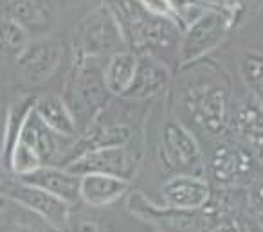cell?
Returning <instances> with one entry per match:
<instances>
[{
    "label": "cell",
    "instance_id": "cell-1",
    "mask_svg": "<svg viewBox=\"0 0 263 232\" xmlns=\"http://www.w3.org/2000/svg\"><path fill=\"white\" fill-rule=\"evenodd\" d=\"M103 4L116 18L128 51L150 54L162 63L179 52L182 31L172 18L154 15L137 0H103Z\"/></svg>",
    "mask_w": 263,
    "mask_h": 232
},
{
    "label": "cell",
    "instance_id": "cell-2",
    "mask_svg": "<svg viewBox=\"0 0 263 232\" xmlns=\"http://www.w3.org/2000/svg\"><path fill=\"white\" fill-rule=\"evenodd\" d=\"M105 62L106 58H87L70 67L63 101L74 117L78 135L98 121L112 98L105 83Z\"/></svg>",
    "mask_w": 263,
    "mask_h": 232
},
{
    "label": "cell",
    "instance_id": "cell-3",
    "mask_svg": "<svg viewBox=\"0 0 263 232\" xmlns=\"http://www.w3.org/2000/svg\"><path fill=\"white\" fill-rule=\"evenodd\" d=\"M124 49L126 45L119 26L103 2L76 24L70 36L72 62L87 58H108Z\"/></svg>",
    "mask_w": 263,
    "mask_h": 232
},
{
    "label": "cell",
    "instance_id": "cell-4",
    "mask_svg": "<svg viewBox=\"0 0 263 232\" xmlns=\"http://www.w3.org/2000/svg\"><path fill=\"white\" fill-rule=\"evenodd\" d=\"M229 31L231 20L223 9L216 6L205 9L180 34L179 52H177L179 65L187 67L191 63L200 62L226 40Z\"/></svg>",
    "mask_w": 263,
    "mask_h": 232
},
{
    "label": "cell",
    "instance_id": "cell-5",
    "mask_svg": "<svg viewBox=\"0 0 263 232\" xmlns=\"http://www.w3.org/2000/svg\"><path fill=\"white\" fill-rule=\"evenodd\" d=\"M159 159L164 169L172 175H204V157L197 137L175 119L166 121L161 130Z\"/></svg>",
    "mask_w": 263,
    "mask_h": 232
},
{
    "label": "cell",
    "instance_id": "cell-6",
    "mask_svg": "<svg viewBox=\"0 0 263 232\" xmlns=\"http://www.w3.org/2000/svg\"><path fill=\"white\" fill-rule=\"evenodd\" d=\"M186 106L195 124L208 135H222L227 126V94L215 80L190 83Z\"/></svg>",
    "mask_w": 263,
    "mask_h": 232
},
{
    "label": "cell",
    "instance_id": "cell-7",
    "mask_svg": "<svg viewBox=\"0 0 263 232\" xmlns=\"http://www.w3.org/2000/svg\"><path fill=\"white\" fill-rule=\"evenodd\" d=\"M141 162V155L137 149L130 144L124 146H108V148H98L83 153L70 164H67L65 169L74 175H108V177L121 178L124 182H130L136 177L137 167Z\"/></svg>",
    "mask_w": 263,
    "mask_h": 232
},
{
    "label": "cell",
    "instance_id": "cell-8",
    "mask_svg": "<svg viewBox=\"0 0 263 232\" xmlns=\"http://www.w3.org/2000/svg\"><path fill=\"white\" fill-rule=\"evenodd\" d=\"M4 196L9 202H15L16 205L24 207L26 210H29L31 214H34L36 218H40L44 223H47L52 230L65 232L67 225H69L70 218V205L65 202H62L56 196L49 195L44 189L33 187L29 184L24 182H13V184L6 185L2 189Z\"/></svg>",
    "mask_w": 263,
    "mask_h": 232
},
{
    "label": "cell",
    "instance_id": "cell-9",
    "mask_svg": "<svg viewBox=\"0 0 263 232\" xmlns=\"http://www.w3.org/2000/svg\"><path fill=\"white\" fill-rule=\"evenodd\" d=\"M65 56V47L54 38H31L20 56L15 60L18 72L29 83L40 85L58 72Z\"/></svg>",
    "mask_w": 263,
    "mask_h": 232
},
{
    "label": "cell",
    "instance_id": "cell-10",
    "mask_svg": "<svg viewBox=\"0 0 263 232\" xmlns=\"http://www.w3.org/2000/svg\"><path fill=\"white\" fill-rule=\"evenodd\" d=\"M126 203L132 212L157 227L159 232H200L202 216L198 210H180L168 205H155L143 192H132Z\"/></svg>",
    "mask_w": 263,
    "mask_h": 232
},
{
    "label": "cell",
    "instance_id": "cell-11",
    "mask_svg": "<svg viewBox=\"0 0 263 232\" xmlns=\"http://www.w3.org/2000/svg\"><path fill=\"white\" fill-rule=\"evenodd\" d=\"M74 141L76 139L63 137V135L56 133L51 128L45 126L33 110L26 117L22 130H20V135L16 139V142H22V144H26L27 148H31L36 153L42 166H60V167H62L69 149L72 148Z\"/></svg>",
    "mask_w": 263,
    "mask_h": 232
},
{
    "label": "cell",
    "instance_id": "cell-12",
    "mask_svg": "<svg viewBox=\"0 0 263 232\" xmlns=\"http://www.w3.org/2000/svg\"><path fill=\"white\" fill-rule=\"evenodd\" d=\"M0 16L16 24L29 38L47 36L56 18L49 0H2Z\"/></svg>",
    "mask_w": 263,
    "mask_h": 232
},
{
    "label": "cell",
    "instance_id": "cell-13",
    "mask_svg": "<svg viewBox=\"0 0 263 232\" xmlns=\"http://www.w3.org/2000/svg\"><path fill=\"white\" fill-rule=\"evenodd\" d=\"M170 67L150 54H137V67L128 90L121 98L128 101H154L168 92Z\"/></svg>",
    "mask_w": 263,
    "mask_h": 232
},
{
    "label": "cell",
    "instance_id": "cell-14",
    "mask_svg": "<svg viewBox=\"0 0 263 232\" xmlns=\"http://www.w3.org/2000/svg\"><path fill=\"white\" fill-rule=\"evenodd\" d=\"M254 155L238 142H222L215 148L211 159V173L220 184H240L252 173Z\"/></svg>",
    "mask_w": 263,
    "mask_h": 232
},
{
    "label": "cell",
    "instance_id": "cell-15",
    "mask_svg": "<svg viewBox=\"0 0 263 232\" xmlns=\"http://www.w3.org/2000/svg\"><path fill=\"white\" fill-rule=\"evenodd\" d=\"M164 205L180 210H200L211 200V187L202 177L172 175L162 184Z\"/></svg>",
    "mask_w": 263,
    "mask_h": 232
},
{
    "label": "cell",
    "instance_id": "cell-16",
    "mask_svg": "<svg viewBox=\"0 0 263 232\" xmlns=\"http://www.w3.org/2000/svg\"><path fill=\"white\" fill-rule=\"evenodd\" d=\"M20 182L44 189L62 202L74 205L80 202V175L70 173L60 166H40L31 173L18 177Z\"/></svg>",
    "mask_w": 263,
    "mask_h": 232
},
{
    "label": "cell",
    "instance_id": "cell-17",
    "mask_svg": "<svg viewBox=\"0 0 263 232\" xmlns=\"http://www.w3.org/2000/svg\"><path fill=\"white\" fill-rule=\"evenodd\" d=\"M130 189V182L108 175H81L80 202L90 207H106L121 200Z\"/></svg>",
    "mask_w": 263,
    "mask_h": 232
},
{
    "label": "cell",
    "instance_id": "cell-18",
    "mask_svg": "<svg viewBox=\"0 0 263 232\" xmlns=\"http://www.w3.org/2000/svg\"><path fill=\"white\" fill-rule=\"evenodd\" d=\"M33 112L52 131L63 135V137L78 139L76 123H74V117L70 113L67 103L63 101V98H60L56 94L40 95V98L34 99Z\"/></svg>",
    "mask_w": 263,
    "mask_h": 232
},
{
    "label": "cell",
    "instance_id": "cell-19",
    "mask_svg": "<svg viewBox=\"0 0 263 232\" xmlns=\"http://www.w3.org/2000/svg\"><path fill=\"white\" fill-rule=\"evenodd\" d=\"M137 67V54L128 51H119L108 56L105 62V83L110 95H121L128 90Z\"/></svg>",
    "mask_w": 263,
    "mask_h": 232
},
{
    "label": "cell",
    "instance_id": "cell-20",
    "mask_svg": "<svg viewBox=\"0 0 263 232\" xmlns=\"http://www.w3.org/2000/svg\"><path fill=\"white\" fill-rule=\"evenodd\" d=\"M34 95H26L20 98L18 101H15L6 112V126L2 131V144H0V164L4 166V169H8L9 155L11 149L15 148V142L20 135V130L24 126V121L29 115V112L33 110L34 105Z\"/></svg>",
    "mask_w": 263,
    "mask_h": 232
},
{
    "label": "cell",
    "instance_id": "cell-21",
    "mask_svg": "<svg viewBox=\"0 0 263 232\" xmlns=\"http://www.w3.org/2000/svg\"><path fill=\"white\" fill-rule=\"evenodd\" d=\"M261 101L251 98L236 113V133L247 139L256 148H261Z\"/></svg>",
    "mask_w": 263,
    "mask_h": 232
},
{
    "label": "cell",
    "instance_id": "cell-22",
    "mask_svg": "<svg viewBox=\"0 0 263 232\" xmlns=\"http://www.w3.org/2000/svg\"><path fill=\"white\" fill-rule=\"evenodd\" d=\"M31 38L11 20L0 16V63L15 62Z\"/></svg>",
    "mask_w": 263,
    "mask_h": 232
},
{
    "label": "cell",
    "instance_id": "cell-23",
    "mask_svg": "<svg viewBox=\"0 0 263 232\" xmlns=\"http://www.w3.org/2000/svg\"><path fill=\"white\" fill-rule=\"evenodd\" d=\"M241 80L251 90L252 98L261 101L263 95V58L259 52H245L240 60Z\"/></svg>",
    "mask_w": 263,
    "mask_h": 232
},
{
    "label": "cell",
    "instance_id": "cell-24",
    "mask_svg": "<svg viewBox=\"0 0 263 232\" xmlns=\"http://www.w3.org/2000/svg\"><path fill=\"white\" fill-rule=\"evenodd\" d=\"M216 8L223 9L229 15L231 29L241 26L254 13V6L259 0H211Z\"/></svg>",
    "mask_w": 263,
    "mask_h": 232
},
{
    "label": "cell",
    "instance_id": "cell-25",
    "mask_svg": "<svg viewBox=\"0 0 263 232\" xmlns=\"http://www.w3.org/2000/svg\"><path fill=\"white\" fill-rule=\"evenodd\" d=\"M0 232H42L38 225H34L24 214L11 212V205L0 212Z\"/></svg>",
    "mask_w": 263,
    "mask_h": 232
},
{
    "label": "cell",
    "instance_id": "cell-26",
    "mask_svg": "<svg viewBox=\"0 0 263 232\" xmlns=\"http://www.w3.org/2000/svg\"><path fill=\"white\" fill-rule=\"evenodd\" d=\"M200 232H241V228H240V225L233 220V218L202 216Z\"/></svg>",
    "mask_w": 263,
    "mask_h": 232
},
{
    "label": "cell",
    "instance_id": "cell-27",
    "mask_svg": "<svg viewBox=\"0 0 263 232\" xmlns=\"http://www.w3.org/2000/svg\"><path fill=\"white\" fill-rule=\"evenodd\" d=\"M143 8H146L150 13L154 15H159V16H168L170 18V9L166 6L164 0H137Z\"/></svg>",
    "mask_w": 263,
    "mask_h": 232
},
{
    "label": "cell",
    "instance_id": "cell-28",
    "mask_svg": "<svg viewBox=\"0 0 263 232\" xmlns=\"http://www.w3.org/2000/svg\"><path fill=\"white\" fill-rule=\"evenodd\" d=\"M51 232H60V230H52V228H51Z\"/></svg>",
    "mask_w": 263,
    "mask_h": 232
},
{
    "label": "cell",
    "instance_id": "cell-29",
    "mask_svg": "<svg viewBox=\"0 0 263 232\" xmlns=\"http://www.w3.org/2000/svg\"><path fill=\"white\" fill-rule=\"evenodd\" d=\"M0 135H2V133H0Z\"/></svg>",
    "mask_w": 263,
    "mask_h": 232
}]
</instances>
